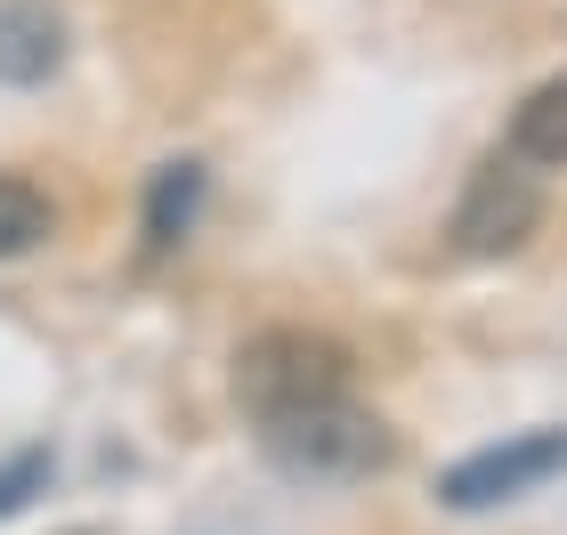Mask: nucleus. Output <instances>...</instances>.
Listing matches in <instances>:
<instances>
[{
  "instance_id": "1",
  "label": "nucleus",
  "mask_w": 567,
  "mask_h": 535,
  "mask_svg": "<svg viewBox=\"0 0 567 535\" xmlns=\"http://www.w3.org/2000/svg\"><path fill=\"white\" fill-rule=\"evenodd\" d=\"M236 398L251 422L300 414V405L349 398V349L308 333V325H276V333H251L236 349Z\"/></svg>"
},
{
  "instance_id": "2",
  "label": "nucleus",
  "mask_w": 567,
  "mask_h": 535,
  "mask_svg": "<svg viewBox=\"0 0 567 535\" xmlns=\"http://www.w3.org/2000/svg\"><path fill=\"white\" fill-rule=\"evenodd\" d=\"M260 446H268V463L292 471V479H365L398 454L390 422H381L373 405H357V398H324V405L260 422Z\"/></svg>"
},
{
  "instance_id": "3",
  "label": "nucleus",
  "mask_w": 567,
  "mask_h": 535,
  "mask_svg": "<svg viewBox=\"0 0 567 535\" xmlns=\"http://www.w3.org/2000/svg\"><path fill=\"white\" fill-rule=\"evenodd\" d=\"M535 219H544V187H535V171L519 155H486L471 171V187H462L454 244L471 251V260H503V251H519L535 236Z\"/></svg>"
},
{
  "instance_id": "4",
  "label": "nucleus",
  "mask_w": 567,
  "mask_h": 535,
  "mask_svg": "<svg viewBox=\"0 0 567 535\" xmlns=\"http://www.w3.org/2000/svg\"><path fill=\"white\" fill-rule=\"evenodd\" d=\"M559 471H567V430H519V439H503V446L462 454V463L437 479V503H454V512H495V503L535 495Z\"/></svg>"
},
{
  "instance_id": "5",
  "label": "nucleus",
  "mask_w": 567,
  "mask_h": 535,
  "mask_svg": "<svg viewBox=\"0 0 567 535\" xmlns=\"http://www.w3.org/2000/svg\"><path fill=\"white\" fill-rule=\"evenodd\" d=\"M65 65V17L49 0H0V82L33 90Z\"/></svg>"
},
{
  "instance_id": "6",
  "label": "nucleus",
  "mask_w": 567,
  "mask_h": 535,
  "mask_svg": "<svg viewBox=\"0 0 567 535\" xmlns=\"http://www.w3.org/2000/svg\"><path fill=\"white\" fill-rule=\"evenodd\" d=\"M195 212H203V163H163V171H154V187H146V244L154 251L187 244Z\"/></svg>"
},
{
  "instance_id": "7",
  "label": "nucleus",
  "mask_w": 567,
  "mask_h": 535,
  "mask_svg": "<svg viewBox=\"0 0 567 535\" xmlns=\"http://www.w3.org/2000/svg\"><path fill=\"white\" fill-rule=\"evenodd\" d=\"M511 155L519 163H567V73L544 90H527V106L511 114Z\"/></svg>"
},
{
  "instance_id": "8",
  "label": "nucleus",
  "mask_w": 567,
  "mask_h": 535,
  "mask_svg": "<svg viewBox=\"0 0 567 535\" xmlns=\"http://www.w3.org/2000/svg\"><path fill=\"white\" fill-rule=\"evenodd\" d=\"M49 227H58V212H49V195L33 187V178H0V260L33 251Z\"/></svg>"
},
{
  "instance_id": "9",
  "label": "nucleus",
  "mask_w": 567,
  "mask_h": 535,
  "mask_svg": "<svg viewBox=\"0 0 567 535\" xmlns=\"http://www.w3.org/2000/svg\"><path fill=\"white\" fill-rule=\"evenodd\" d=\"M41 487H49V446H24L17 463H0V519L24 512V503H33Z\"/></svg>"
}]
</instances>
